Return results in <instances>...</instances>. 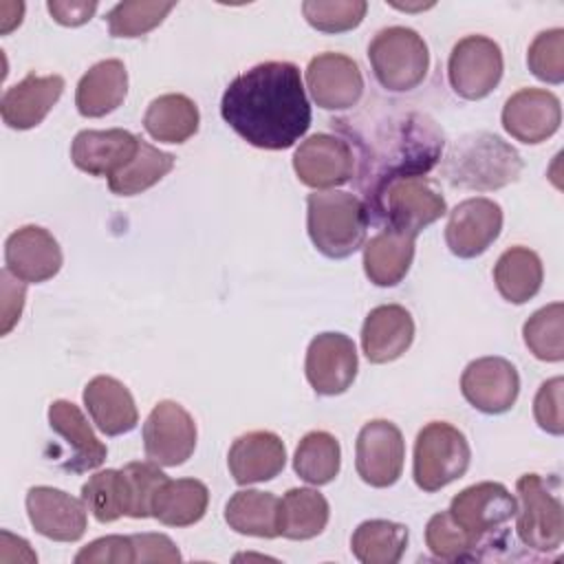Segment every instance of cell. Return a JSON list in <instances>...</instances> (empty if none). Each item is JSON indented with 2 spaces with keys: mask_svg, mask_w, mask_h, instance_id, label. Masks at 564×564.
I'll return each instance as SVG.
<instances>
[{
  "mask_svg": "<svg viewBox=\"0 0 564 564\" xmlns=\"http://www.w3.org/2000/svg\"><path fill=\"white\" fill-rule=\"evenodd\" d=\"M469 460L471 449L465 434L445 421H432L416 434L412 476L419 489L432 494L460 478Z\"/></svg>",
  "mask_w": 564,
  "mask_h": 564,
  "instance_id": "6",
  "label": "cell"
},
{
  "mask_svg": "<svg viewBox=\"0 0 564 564\" xmlns=\"http://www.w3.org/2000/svg\"><path fill=\"white\" fill-rule=\"evenodd\" d=\"M368 220L366 203L350 192L315 189L306 198V229L315 249L326 258L341 260L364 247Z\"/></svg>",
  "mask_w": 564,
  "mask_h": 564,
  "instance_id": "4",
  "label": "cell"
},
{
  "mask_svg": "<svg viewBox=\"0 0 564 564\" xmlns=\"http://www.w3.org/2000/svg\"><path fill=\"white\" fill-rule=\"evenodd\" d=\"M132 546H134V562H165L174 564L181 562V553L176 544L163 535V533H134Z\"/></svg>",
  "mask_w": 564,
  "mask_h": 564,
  "instance_id": "46",
  "label": "cell"
},
{
  "mask_svg": "<svg viewBox=\"0 0 564 564\" xmlns=\"http://www.w3.org/2000/svg\"><path fill=\"white\" fill-rule=\"evenodd\" d=\"M26 513L33 529L55 542H77L86 533L88 516L84 500L46 485L26 491Z\"/></svg>",
  "mask_w": 564,
  "mask_h": 564,
  "instance_id": "18",
  "label": "cell"
},
{
  "mask_svg": "<svg viewBox=\"0 0 564 564\" xmlns=\"http://www.w3.org/2000/svg\"><path fill=\"white\" fill-rule=\"evenodd\" d=\"M328 516V500L317 489H289L280 500V535L289 540H311L326 529Z\"/></svg>",
  "mask_w": 564,
  "mask_h": 564,
  "instance_id": "33",
  "label": "cell"
},
{
  "mask_svg": "<svg viewBox=\"0 0 564 564\" xmlns=\"http://www.w3.org/2000/svg\"><path fill=\"white\" fill-rule=\"evenodd\" d=\"M405 458V441L401 430L386 421H368L355 443V467L359 478L377 489L390 487L401 478Z\"/></svg>",
  "mask_w": 564,
  "mask_h": 564,
  "instance_id": "10",
  "label": "cell"
},
{
  "mask_svg": "<svg viewBox=\"0 0 564 564\" xmlns=\"http://www.w3.org/2000/svg\"><path fill=\"white\" fill-rule=\"evenodd\" d=\"M174 167V156L141 139L134 159L108 178V187L117 196H134L156 185Z\"/></svg>",
  "mask_w": 564,
  "mask_h": 564,
  "instance_id": "36",
  "label": "cell"
},
{
  "mask_svg": "<svg viewBox=\"0 0 564 564\" xmlns=\"http://www.w3.org/2000/svg\"><path fill=\"white\" fill-rule=\"evenodd\" d=\"M562 123L560 99L544 88H522L502 108V128L520 143H542Z\"/></svg>",
  "mask_w": 564,
  "mask_h": 564,
  "instance_id": "19",
  "label": "cell"
},
{
  "mask_svg": "<svg viewBox=\"0 0 564 564\" xmlns=\"http://www.w3.org/2000/svg\"><path fill=\"white\" fill-rule=\"evenodd\" d=\"M62 249L53 234L37 225L15 229L4 242L7 269L22 282H46L62 269Z\"/></svg>",
  "mask_w": 564,
  "mask_h": 564,
  "instance_id": "20",
  "label": "cell"
},
{
  "mask_svg": "<svg viewBox=\"0 0 564 564\" xmlns=\"http://www.w3.org/2000/svg\"><path fill=\"white\" fill-rule=\"evenodd\" d=\"M370 212L386 223V227L419 236L427 225L447 214V203L438 187L425 176L397 178L381 189Z\"/></svg>",
  "mask_w": 564,
  "mask_h": 564,
  "instance_id": "7",
  "label": "cell"
},
{
  "mask_svg": "<svg viewBox=\"0 0 564 564\" xmlns=\"http://www.w3.org/2000/svg\"><path fill=\"white\" fill-rule=\"evenodd\" d=\"M405 546L408 527L390 520H366L350 540V551L361 564H397Z\"/></svg>",
  "mask_w": 564,
  "mask_h": 564,
  "instance_id": "34",
  "label": "cell"
},
{
  "mask_svg": "<svg viewBox=\"0 0 564 564\" xmlns=\"http://www.w3.org/2000/svg\"><path fill=\"white\" fill-rule=\"evenodd\" d=\"M306 88L324 110H348L364 95L359 64L344 53H319L306 66Z\"/></svg>",
  "mask_w": 564,
  "mask_h": 564,
  "instance_id": "17",
  "label": "cell"
},
{
  "mask_svg": "<svg viewBox=\"0 0 564 564\" xmlns=\"http://www.w3.org/2000/svg\"><path fill=\"white\" fill-rule=\"evenodd\" d=\"M128 95V70L121 59H101L77 84L75 106L82 117L97 119L117 110Z\"/></svg>",
  "mask_w": 564,
  "mask_h": 564,
  "instance_id": "27",
  "label": "cell"
},
{
  "mask_svg": "<svg viewBox=\"0 0 564 564\" xmlns=\"http://www.w3.org/2000/svg\"><path fill=\"white\" fill-rule=\"evenodd\" d=\"M198 108L181 93H167L150 101L143 115L145 132L161 143H185L198 130Z\"/></svg>",
  "mask_w": 564,
  "mask_h": 564,
  "instance_id": "31",
  "label": "cell"
},
{
  "mask_svg": "<svg viewBox=\"0 0 564 564\" xmlns=\"http://www.w3.org/2000/svg\"><path fill=\"white\" fill-rule=\"evenodd\" d=\"M24 15V4L22 2H0V31L2 35L11 33Z\"/></svg>",
  "mask_w": 564,
  "mask_h": 564,
  "instance_id": "49",
  "label": "cell"
},
{
  "mask_svg": "<svg viewBox=\"0 0 564 564\" xmlns=\"http://www.w3.org/2000/svg\"><path fill=\"white\" fill-rule=\"evenodd\" d=\"M225 123L262 150L295 145L311 126V104L300 68L291 62H264L229 82L220 99Z\"/></svg>",
  "mask_w": 564,
  "mask_h": 564,
  "instance_id": "1",
  "label": "cell"
},
{
  "mask_svg": "<svg viewBox=\"0 0 564 564\" xmlns=\"http://www.w3.org/2000/svg\"><path fill=\"white\" fill-rule=\"evenodd\" d=\"M84 405L93 423L106 436H119L137 427L139 412L130 390L115 377L99 375L84 388Z\"/></svg>",
  "mask_w": 564,
  "mask_h": 564,
  "instance_id": "26",
  "label": "cell"
},
{
  "mask_svg": "<svg viewBox=\"0 0 564 564\" xmlns=\"http://www.w3.org/2000/svg\"><path fill=\"white\" fill-rule=\"evenodd\" d=\"M529 70L546 82L562 84L564 82V29H549L533 37L527 53Z\"/></svg>",
  "mask_w": 564,
  "mask_h": 564,
  "instance_id": "43",
  "label": "cell"
},
{
  "mask_svg": "<svg viewBox=\"0 0 564 564\" xmlns=\"http://www.w3.org/2000/svg\"><path fill=\"white\" fill-rule=\"evenodd\" d=\"M368 11L364 0H306L302 2V13L306 22L322 33H344L361 24Z\"/></svg>",
  "mask_w": 564,
  "mask_h": 564,
  "instance_id": "40",
  "label": "cell"
},
{
  "mask_svg": "<svg viewBox=\"0 0 564 564\" xmlns=\"http://www.w3.org/2000/svg\"><path fill=\"white\" fill-rule=\"evenodd\" d=\"M0 289H2V317H0V333L9 335L11 328L18 324L22 308H24V282L18 280L9 269L0 273Z\"/></svg>",
  "mask_w": 564,
  "mask_h": 564,
  "instance_id": "47",
  "label": "cell"
},
{
  "mask_svg": "<svg viewBox=\"0 0 564 564\" xmlns=\"http://www.w3.org/2000/svg\"><path fill=\"white\" fill-rule=\"evenodd\" d=\"M527 348L540 361L564 359V304L553 302L535 311L522 326Z\"/></svg>",
  "mask_w": 564,
  "mask_h": 564,
  "instance_id": "37",
  "label": "cell"
},
{
  "mask_svg": "<svg viewBox=\"0 0 564 564\" xmlns=\"http://www.w3.org/2000/svg\"><path fill=\"white\" fill-rule=\"evenodd\" d=\"M225 520L236 533L253 538H278L280 498L271 491L240 489L227 500Z\"/></svg>",
  "mask_w": 564,
  "mask_h": 564,
  "instance_id": "30",
  "label": "cell"
},
{
  "mask_svg": "<svg viewBox=\"0 0 564 564\" xmlns=\"http://www.w3.org/2000/svg\"><path fill=\"white\" fill-rule=\"evenodd\" d=\"M414 234L386 227L364 245V271L377 286L399 284L414 260Z\"/></svg>",
  "mask_w": 564,
  "mask_h": 564,
  "instance_id": "28",
  "label": "cell"
},
{
  "mask_svg": "<svg viewBox=\"0 0 564 564\" xmlns=\"http://www.w3.org/2000/svg\"><path fill=\"white\" fill-rule=\"evenodd\" d=\"M341 467V447L339 441L322 430L308 432L302 436L295 447L293 469L308 485H328L337 478Z\"/></svg>",
  "mask_w": 564,
  "mask_h": 564,
  "instance_id": "35",
  "label": "cell"
},
{
  "mask_svg": "<svg viewBox=\"0 0 564 564\" xmlns=\"http://www.w3.org/2000/svg\"><path fill=\"white\" fill-rule=\"evenodd\" d=\"M48 425L70 445V456L64 463L66 469L84 474L97 469L106 460V445L97 438L84 412L75 403L64 399L53 401L48 408Z\"/></svg>",
  "mask_w": 564,
  "mask_h": 564,
  "instance_id": "25",
  "label": "cell"
},
{
  "mask_svg": "<svg viewBox=\"0 0 564 564\" xmlns=\"http://www.w3.org/2000/svg\"><path fill=\"white\" fill-rule=\"evenodd\" d=\"M357 348L344 333H319L311 339L304 372L317 394L335 397L346 392L357 377Z\"/></svg>",
  "mask_w": 564,
  "mask_h": 564,
  "instance_id": "14",
  "label": "cell"
},
{
  "mask_svg": "<svg viewBox=\"0 0 564 564\" xmlns=\"http://www.w3.org/2000/svg\"><path fill=\"white\" fill-rule=\"evenodd\" d=\"M467 403L485 414H502L513 408L520 392L516 366L505 357H480L467 364L460 377Z\"/></svg>",
  "mask_w": 564,
  "mask_h": 564,
  "instance_id": "15",
  "label": "cell"
},
{
  "mask_svg": "<svg viewBox=\"0 0 564 564\" xmlns=\"http://www.w3.org/2000/svg\"><path fill=\"white\" fill-rule=\"evenodd\" d=\"M293 170L304 185L317 192L344 185L355 174L352 145L337 134L317 132L297 145Z\"/></svg>",
  "mask_w": 564,
  "mask_h": 564,
  "instance_id": "12",
  "label": "cell"
},
{
  "mask_svg": "<svg viewBox=\"0 0 564 564\" xmlns=\"http://www.w3.org/2000/svg\"><path fill=\"white\" fill-rule=\"evenodd\" d=\"M174 7L176 2H119L108 11V31L112 37H141L156 29Z\"/></svg>",
  "mask_w": 564,
  "mask_h": 564,
  "instance_id": "39",
  "label": "cell"
},
{
  "mask_svg": "<svg viewBox=\"0 0 564 564\" xmlns=\"http://www.w3.org/2000/svg\"><path fill=\"white\" fill-rule=\"evenodd\" d=\"M64 93V79L59 75L29 73L22 82L4 90L0 99L2 121L13 130H31L44 121Z\"/></svg>",
  "mask_w": 564,
  "mask_h": 564,
  "instance_id": "22",
  "label": "cell"
},
{
  "mask_svg": "<svg viewBox=\"0 0 564 564\" xmlns=\"http://www.w3.org/2000/svg\"><path fill=\"white\" fill-rule=\"evenodd\" d=\"M209 505V489L196 478H167L152 498V516L165 527L196 524Z\"/></svg>",
  "mask_w": 564,
  "mask_h": 564,
  "instance_id": "29",
  "label": "cell"
},
{
  "mask_svg": "<svg viewBox=\"0 0 564 564\" xmlns=\"http://www.w3.org/2000/svg\"><path fill=\"white\" fill-rule=\"evenodd\" d=\"M82 500L101 524L128 516V494L121 469H104L93 474L82 487Z\"/></svg>",
  "mask_w": 564,
  "mask_h": 564,
  "instance_id": "38",
  "label": "cell"
},
{
  "mask_svg": "<svg viewBox=\"0 0 564 564\" xmlns=\"http://www.w3.org/2000/svg\"><path fill=\"white\" fill-rule=\"evenodd\" d=\"M505 62L500 46L485 35L458 40L447 59V79L454 93L476 101L487 97L502 79Z\"/></svg>",
  "mask_w": 564,
  "mask_h": 564,
  "instance_id": "9",
  "label": "cell"
},
{
  "mask_svg": "<svg viewBox=\"0 0 564 564\" xmlns=\"http://www.w3.org/2000/svg\"><path fill=\"white\" fill-rule=\"evenodd\" d=\"M48 13L53 15V20L57 24H64V26H79L84 22H88L95 11H97V2H82V0H70V2H64V0H51L46 4Z\"/></svg>",
  "mask_w": 564,
  "mask_h": 564,
  "instance_id": "48",
  "label": "cell"
},
{
  "mask_svg": "<svg viewBox=\"0 0 564 564\" xmlns=\"http://www.w3.org/2000/svg\"><path fill=\"white\" fill-rule=\"evenodd\" d=\"M141 139L128 130H82L70 143L75 167L90 176H112L139 152Z\"/></svg>",
  "mask_w": 564,
  "mask_h": 564,
  "instance_id": "21",
  "label": "cell"
},
{
  "mask_svg": "<svg viewBox=\"0 0 564 564\" xmlns=\"http://www.w3.org/2000/svg\"><path fill=\"white\" fill-rule=\"evenodd\" d=\"M286 463L282 438L267 430L238 436L227 454V465L238 485H256L275 478Z\"/></svg>",
  "mask_w": 564,
  "mask_h": 564,
  "instance_id": "23",
  "label": "cell"
},
{
  "mask_svg": "<svg viewBox=\"0 0 564 564\" xmlns=\"http://www.w3.org/2000/svg\"><path fill=\"white\" fill-rule=\"evenodd\" d=\"M447 511L465 531L485 542L491 533L516 518L518 500L505 485L485 480L456 494Z\"/></svg>",
  "mask_w": 564,
  "mask_h": 564,
  "instance_id": "13",
  "label": "cell"
},
{
  "mask_svg": "<svg viewBox=\"0 0 564 564\" xmlns=\"http://www.w3.org/2000/svg\"><path fill=\"white\" fill-rule=\"evenodd\" d=\"M359 145V185L366 207L375 203L386 185L397 178L427 174L443 154V130L423 112H399L375 121L370 137Z\"/></svg>",
  "mask_w": 564,
  "mask_h": 564,
  "instance_id": "2",
  "label": "cell"
},
{
  "mask_svg": "<svg viewBox=\"0 0 564 564\" xmlns=\"http://www.w3.org/2000/svg\"><path fill=\"white\" fill-rule=\"evenodd\" d=\"M77 564H134V546L130 535H106L86 544L77 555Z\"/></svg>",
  "mask_w": 564,
  "mask_h": 564,
  "instance_id": "45",
  "label": "cell"
},
{
  "mask_svg": "<svg viewBox=\"0 0 564 564\" xmlns=\"http://www.w3.org/2000/svg\"><path fill=\"white\" fill-rule=\"evenodd\" d=\"M443 176L465 189H500L522 174V159L513 145L491 132L467 134L454 143L443 161Z\"/></svg>",
  "mask_w": 564,
  "mask_h": 564,
  "instance_id": "3",
  "label": "cell"
},
{
  "mask_svg": "<svg viewBox=\"0 0 564 564\" xmlns=\"http://www.w3.org/2000/svg\"><path fill=\"white\" fill-rule=\"evenodd\" d=\"M425 544L427 549L443 560H463L467 557L480 540L465 531L449 511H438L427 520L425 527Z\"/></svg>",
  "mask_w": 564,
  "mask_h": 564,
  "instance_id": "41",
  "label": "cell"
},
{
  "mask_svg": "<svg viewBox=\"0 0 564 564\" xmlns=\"http://www.w3.org/2000/svg\"><path fill=\"white\" fill-rule=\"evenodd\" d=\"M368 59L377 82L390 93L416 88L430 68L425 40L408 26L381 29L368 44Z\"/></svg>",
  "mask_w": 564,
  "mask_h": 564,
  "instance_id": "5",
  "label": "cell"
},
{
  "mask_svg": "<svg viewBox=\"0 0 564 564\" xmlns=\"http://www.w3.org/2000/svg\"><path fill=\"white\" fill-rule=\"evenodd\" d=\"M121 474L128 494V516L137 520L152 516L154 491L167 480V476L161 471V465L152 460H134L128 463Z\"/></svg>",
  "mask_w": 564,
  "mask_h": 564,
  "instance_id": "42",
  "label": "cell"
},
{
  "mask_svg": "<svg viewBox=\"0 0 564 564\" xmlns=\"http://www.w3.org/2000/svg\"><path fill=\"white\" fill-rule=\"evenodd\" d=\"M518 511L516 531L524 546L533 551H557L564 540V511L560 498L538 474H522L516 482Z\"/></svg>",
  "mask_w": 564,
  "mask_h": 564,
  "instance_id": "8",
  "label": "cell"
},
{
  "mask_svg": "<svg viewBox=\"0 0 564 564\" xmlns=\"http://www.w3.org/2000/svg\"><path fill=\"white\" fill-rule=\"evenodd\" d=\"M145 456L161 467L183 465L196 449V423L176 401H159L143 423Z\"/></svg>",
  "mask_w": 564,
  "mask_h": 564,
  "instance_id": "11",
  "label": "cell"
},
{
  "mask_svg": "<svg viewBox=\"0 0 564 564\" xmlns=\"http://www.w3.org/2000/svg\"><path fill=\"white\" fill-rule=\"evenodd\" d=\"M542 260L529 247L507 249L494 267L496 289L511 304H524L531 297H535L538 291L542 289Z\"/></svg>",
  "mask_w": 564,
  "mask_h": 564,
  "instance_id": "32",
  "label": "cell"
},
{
  "mask_svg": "<svg viewBox=\"0 0 564 564\" xmlns=\"http://www.w3.org/2000/svg\"><path fill=\"white\" fill-rule=\"evenodd\" d=\"M502 229V207L491 198L476 196L458 203L445 225V242L458 258L482 256Z\"/></svg>",
  "mask_w": 564,
  "mask_h": 564,
  "instance_id": "16",
  "label": "cell"
},
{
  "mask_svg": "<svg viewBox=\"0 0 564 564\" xmlns=\"http://www.w3.org/2000/svg\"><path fill=\"white\" fill-rule=\"evenodd\" d=\"M414 339V319L401 304L375 306L361 326V348L368 361L388 364L399 359Z\"/></svg>",
  "mask_w": 564,
  "mask_h": 564,
  "instance_id": "24",
  "label": "cell"
},
{
  "mask_svg": "<svg viewBox=\"0 0 564 564\" xmlns=\"http://www.w3.org/2000/svg\"><path fill=\"white\" fill-rule=\"evenodd\" d=\"M562 390H564V379L562 377H553L549 381H544L535 394L533 401V416L535 423L553 434V436H562L564 434V414H562Z\"/></svg>",
  "mask_w": 564,
  "mask_h": 564,
  "instance_id": "44",
  "label": "cell"
}]
</instances>
